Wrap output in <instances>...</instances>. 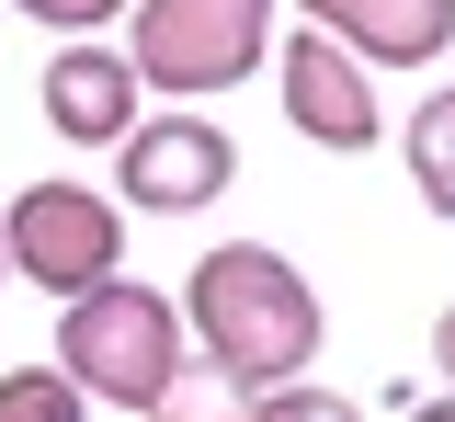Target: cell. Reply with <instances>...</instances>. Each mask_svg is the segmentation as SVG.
<instances>
[{"label": "cell", "mask_w": 455, "mask_h": 422, "mask_svg": "<svg viewBox=\"0 0 455 422\" xmlns=\"http://www.w3.org/2000/svg\"><path fill=\"white\" fill-rule=\"evenodd\" d=\"M171 308H182L194 354L217 365V377H239V388L307 377V365H319V331H331V320H319V286H307L274 240H217L171 286Z\"/></svg>", "instance_id": "6da1fadb"}, {"label": "cell", "mask_w": 455, "mask_h": 422, "mask_svg": "<svg viewBox=\"0 0 455 422\" xmlns=\"http://www.w3.org/2000/svg\"><path fill=\"white\" fill-rule=\"evenodd\" d=\"M46 365L80 400H103V411H148L182 377V308H171V286H137L125 263L92 274L80 297H57V354Z\"/></svg>", "instance_id": "7a4b0ae2"}, {"label": "cell", "mask_w": 455, "mask_h": 422, "mask_svg": "<svg viewBox=\"0 0 455 422\" xmlns=\"http://www.w3.org/2000/svg\"><path fill=\"white\" fill-rule=\"evenodd\" d=\"M125 58L160 103H217L274 58V0H125Z\"/></svg>", "instance_id": "3957f363"}, {"label": "cell", "mask_w": 455, "mask_h": 422, "mask_svg": "<svg viewBox=\"0 0 455 422\" xmlns=\"http://www.w3.org/2000/svg\"><path fill=\"white\" fill-rule=\"evenodd\" d=\"M0 263H12L23 286H46V297H80L92 274L125 263V206L92 194L80 172H46V183H23V194L0 206Z\"/></svg>", "instance_id": "277c9868"}, {"label": "cell", "mask_w": 455, "mask_h": 422, "mask_svg": "<svg viewBox=\"0 0 455 422\" xmlns=\"http://www.w3.org/2000/svg\"><path fill=\"white\" fill-rule=\"evenodd\" d=\"M228 183H239V137L217 115H137L114 137V206L125 217H194V206H217Z\"/></svg>", "instance_id": "5b68a950"}, {"label": "cell", "mask_w": 455, "mask_h": 422, "mask_svg": "<svg viewBox=\"0 0 455 422\" xmlns=\"http://www.w3.org/2000/svg\"><path fill=\"white\" fill-rule=\"evenodd\" d=\"M274 92H284V126H296L307 149H331V160H364V149H376V126H387L376 69L353 58V46H331L319 23H296V35L274 46Z\"/></svg>", "instance_id": "8992f818"}, {"label": "cell", "mask_w": 455, "mask_h": 422, "mask_svg": "<svg viewBox=\"0 0 455 422\" xmlns=\"http://www.w3.org/2000/svg\"><path fill=\"white\" fill-rule=\"evenodd\" d=\"M35 103H46V126L68 137V149H114L125 126L148 115V80H137V58L125 46H103V35H57L46 80H35Z\"/></svg>", "instance_id": "52a82bcc"}, {"label": "cell", "mask_w": 455, "mask_h": 422, "mask_svg": "<svg viewBox=\"0 0 455 422\" xmlns=\"http://www.w3.org/2000/svg\"><path fill=\"white\" fill-rule=\"evenodd\" d=\"M296 23H319L364 69H433L455 46V0H296Z\"/></svg>", "instance_id": "ba28073f"}, {"label": "cell", "mask_w": 455, "mask_h": 422, "mask_svg": "<svg viewBox=\"0 0 455 422\" xmlns=\"http://www.w3.org/2000/svg\"><path fill=\"white\" fill-rule=\"evenodd\" d=\"M398 160H410V183H421V206H433V217H455V80H433V92L410 103Z\"/></svg>", "instance_id": "9c48e42d"}, {"label": "cell", "mask_w": 455, "mask_h": 422, "mask_svg": "<svg viewBox=\"0 0 455 422\" xmlns=\"http://www.w3.org/2000/svg\"><path fill=\"white\" fill-rule=\"evenodd\" d=\"M251 400H262V388H239V377H217L205 354H182V377H171L137 422H251Z\"/></svg>", "instance_id": "30bf717a"}, {"label": "cell", "mask_w": 455, "mask_h": 422, "mask_svg": "<svg viewBox=\"0 0 455 422\" xmlns=\"http://www.w3.org/2000/svg\"><path fill=\"white\" fill-rule=\"evenodd\" d=\"M0 422H92V400H80L57 365H12V377H0Z\"/></svg>", "instance_id": "8fae6325"}, {"label": "cell", "mask_w": 455, "mask_h": 422, "mask_svg": "<svg viewBox=\"0 0 455 422\" xmlns=\"http://www.w3.org/2000/svg\"><path fill=\"white\" fill-rule=\"evenodd\" d=\"M251 422H364L341 388H307V377H284V388H262L251 400Z\"/></svg>", "instance_id": "7c38bea8"}, {"label": "cell", "mask_w": 455, "mask_h": 422, "mask_svg": "<svg viewBox=\"0 0 455 422\" xmlns=\"http://www.w3.org/2000/svg\"><path fill=\"white\" fill-rule=\"evenodd\" d=\"M23 23H57V35H103V23H125V0H12Z\"/></svg>", "instance_id": "4fadbf2b"}, {"label": "cell", "mask_w": 455, "mask_h": 422, "mask_svg": "<svg viewBox=\"0 0 455 422\" xmlns=\"http://www.w3.org/2000/svg\"><path fill=\"white\" fill-rule=\"evenodd\" d=\"M398 422H455V400H444V388H410V400H398Z\"/></svg>", "instance_id": "5bb4252c"}, {"label": "cell", "mask_w": 455, "mask_h": 422, "mask_svg": "<svg viewBox=\"0 0 455 422\" xmlns=\"http://www.w3.org/2000/svg\"><path fill=\"white\" fill-rule=\"evenodd\" d=\"M433 377H444V400H455V308L433 320Z\"/></svg>", "instance_id": "9a60e30c"}, {"label": "cell", "mask_w": 455, "mask_h": 422, "mask_svg": "<svg viewBox=\"0 0 455 422\" xmlns=\"http://www.w3.org/2000/svg\"><path fill=\"white\" fill-rule=\"evenodd\" d=\"M0 274H12V263H0Z\"/></svg>", "instance_id": "2e32d148"}]
</instances>
